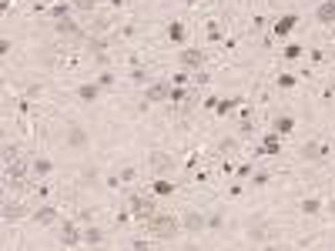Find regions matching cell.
<instances>
[{"label": "cell", "mask_w": 335, "mask_h": 251, "mask_svg": "<svg viewBox=\"0 0 335 251\" xmlns=\"http://www.w3.org/2000/svg\"><path fill=\"white\" fill-rule=\"evenodd\" d=\"M252 171H255V164H238L235 174H238V178H252Z\"/></svg>", "instance_id": "cell-34"}, {"label": "cell", "mask_w": 335, "mask_h": 251, "mask_svg": "<svg viewBox=\"0 0 335 251\" xmlns=\"http://www.w3.org/2000/svg\"><path fill=\"white\" fill-rule=\"evenodd\" d=\"M61 244H64V248H77V244H84V235H80V231L71 225V221H67L64 231H61Z\"/></svg>", "instance_id": "cell-10"}, {"label": "cell", "mask_w": 335, "mask_h": 251, "mask_svg": "<svg viewBox=\"0 0 335 251\" xmlns=\"http://www.w3.org/2000/svg\"><path fill=\"white\" fill-rule=\"evenodd\" d=\"M118 178L124 181V184H131V181L137 178V171H134V168H121V174H118Z\"/></svg>", "instance_id": "cell-33"}, {"label": "cell", "mask_w": 335, "mask_h": 251, "mask_svg": "<svg viewBox=\"0 0 335 251\" xmlns=\"http://www.w3.org/2000/svg\"><path fill=\"white\" fill-rule=\"evenodd\" d=\"M84 244H88V248L104 244V231H101V228H88V231H84Z\"/></svg>", "instance_id": "cell-21"}, {"label": "cell", "mask_w": 335, "mask_h": 251, "mask_svg": "<svg viewBox=\"0 0 335 251\" xmlns=\"http://www.w3.org/2000/svg\"><path fill=\"white\" fill-rule=\"evenodd\" d=\"M188 81H191V77H188V71H178L175 77H171V84H178V87H184Z\"/></svg>", "instance_id": "cell-35"}, {"label": "cell", "mask_w": 335, "mask_h": 251, "mask_svg": "<svg viewBox=\"0 0 335 251\" xmlns=\"http://www.w3.org/2000/svg\"><path fill=\"white\" fill-rule=\"evenodd\" d=\"M332 60H335V54H332Z\"/></svg>", "instance_id": "cell-43"}, {"label": "cell", "mask_w": 335, "mask_h": 251, "mask_svg": "<svg viewBox=\"0 0 335 251\" xmlns=\"http://www.w3.org/2000/svg\"><path fill=\"white\" fill-rule=\"evenodd\" d=\"M50 171H54V161H50V158H34V161H31V174H34V178H47Z\"/></svg>", "instance_id": "cell-15"}, {"label": "cell", "mask_w": 335, "mask_h": 251, "mask_svg": "<svg viewBox=\"0 0 335 251\" xmlns=\"http://www.w3.org/2000/svg\"><path fill=\"white\" fill-rule=\"evenodd\" d=\"M275 84H278V87H285V90H292V87L298 84V77H295V74H278V81H275Z\"/></svg>", "instance_id": "cell-29"}, {"label": "cell", "mask_w": 335, "mask_h": 251, "mask_svg": "<svg viewBox=\"0 0 335 251\" xmlns=\"http://www.w3.org/2000/svg\"><path fill=\"white\" fill-rule=\"evenodd\" d=\"M258 154H265V158H275V154H282V134H265V141H262V147H258Z\"/></svg>", "instance_id": "cell-9"}, {"label": "cell", "mask_w": 335, "mask_h": 251, "mask_svg": "<svg viewBox=\"0 0 335 251\" xmlns=\"http://www.w3.org/2000/svg\"><path fill=\"white\" fill-rule=\"evenodd\" d=\"M238 104H241V98H221V101H218V107H215V114H218V117H225V114H232Z\"/></svg>", "instance_id": "cell-19"}, {"label": "cell", "mask_w": 335, "mask_h": 251, "mask_svg": "<svg viewBox=\"0 0 335 251\" xmlns=\"http://www.w3.org/2000/svg\"><path fill=\"white\" fill-rule=\"evenodd\" d=\"M322 208H325V204H322L319 198H305V201H302V214H312V218L322 214Z\"/></svg>", "instance_id": "cell-22"}, {"label": "cell", "mask_w": 335, "mask_h": 251, "mask_svg": "<svg viewBox=\"0 0 335 251\" xmlns=\"http://www.w3.org/2000/svg\"><path fill=\"white\" fill-rule=\"evenodd\" d=\"M315 20H319V24H332V20H335V0H322V4H315Z\"/></svg>", "instance_id": "cell-11"}, {"label": "cell", "mask_w": 335, "mask_h": 251, "mask_svg": "<svg viewBox=\"0 0 335 251\" xmlns=\"http://www.w3.org/2000/svg\"><path fill=\"white\" fill-rule=\"evenodd\" d=\"M268 181H271L268 171H252V187H265Z\"/></svg>", "instance_id": "cell-28"}, {"label": "cell", "mask_w": 335, "mask_h": 251, "mask_svg": "<svg viewBox=\"0 0 335 251\" xmlns=\"http://www.w3.org/2000/svg\"><path fill=\"white\" fill-rule=\"evenodd\" d=\"M151 161L164 171V168H171V164H175V158H171V154H164V151H151Z\"/></svg>", "instance_id": "cell-27"}, {"label": "cell", "mask_w": 335, "mask_h": 251, "mask_svg": "<svg viewBox=\"0 0 335 251\" xmlns=\"http://www.w3.org/2000/svg\"><path fill=\"white\" fill-rule=\"evenodd\" d=\"M305 161H325L328 158V144H305Z\"/></svg>", "instance_id": "cell-17"}, {"label": "cell", "mask_w": 335, "mask_h": 251, "mask_svg": "<svg viewBox=\"0 0 335 251\" xmlns=\"http://www.w3.org/2000/svg\"><path fill=\"white\" fill-rule=\"evenodd\" d=\"M168 94H171V81H154V84H148V94H144V107H148V104H161V101H168Z\"/></svg>", "instance_id": "cell-4"}, {"label": "cell", "mask_w": 335, "mask_h": 251, "mask_svg": "<svg viewBox=\"0 0 335 251\" xmlns=\"http://www.w3.org/2000/svg\"><path fill=\"white\" fill-rule=\"evenodd\" d=\"M47 14L54 17V20H64V17H71V4H67V0H61V4H54Z\"/></svg>", "instance_id": "cell-23"}, {"label": "cell", "mask_w": 335, "mask_h": 251, "mask_svg": "<svg viewBox=\"0 0 335 251\" xmlns=\"http://www.w3.org/2000/svg\"><path fill=\"white\" fill-rule=\"evenodd\" d=\"M128 208H131V214H134L137 221H151L154 214H158V208H154V201L151 198H144V195H131V201H128Z\"/></svg>", "instance_id": "cell-2"}, {"label": "cell", "mask_w": 335, "mask_h": 251, "mask_svg": "<svg viewBox=\"0 0 335 251\" xmlns=\"http://www.w3.org/2000/svg\"><path fill=\"white\" fill-rule=\"evenodd\" d=\"M31 221H34L37 228H50V225H57V208H54V204H40V208L31 214Z\"/></svg>", "instance_id": "cell-6"}, {"label": "cell", "mask_w": 335, "mask_h": 251, "mask_svg": "<svg viewBox=\"0 0 335 251\" xmlns=\"http://www.w3.org/2000/svg\"><path fill=\"white\" fill-rule=\"evenodd\" d=\"M4 161H7V164L17 161V147H4Z\"/></svg>", "instance_id": "cell-37"}, {"label": "cell", "mask_w": 335, "mask_h": 251, "mask_svg": "<svg viewBox=\"0 0 335 251\" xmlns=\"http://www.w3.org/2000/svg\"><path fill=\"white\" fill-rule=\"evenodd\" d=\"M194 81H198V84H211V77H208V71H205V67H201V71L194 74Z\"/></svg>", "instance_id": "cell-39"}, {"label": "cell", "mask_w": 335, "mask_h": 251, "mask_svg": "<svg viewBox=\"0 0 335 251\" xmlns=\"http://www.w3.org/2000/svg\"><path fill=\"white\" fill-rule=\"evenodd\" d=\"M208 37H211V41H221V30H218V24H208Z\"/></svg>", "instance_id": "cell-38"}, {"label": "cell", "mask_w": 335, "mask_h": 251, "mask_svg": "<svg viewBox=\"0 0 335 251\" xmlns=\"http://www.w3.org/2000/svg\"><path fill=\"white\" fill-rule=\"evenodd\" d=\"M178 218L175 214H168V211H158L151 221H144V231H148V238H171L178 235Z\"/></svg>", "instance_id": "cell-1"}, {"label": "cell", "mask_w": 335, "mask_h": 251, "mask_svg": "<svg viewBox=\"0 0 335 251\" xmlns=\"http://www.w3.org/2000/svg\"><path fill=\"white\" fill-rule=\"evenodd\" d=\"M97 84H101L104 90H111L114 87V74L111 71H104V74H97Z\"/></svg>", "instance_id": "cell-32"}, {"label": "cell", "mask_w": 335, "mask_h": 251, "mask_svg": "<svg viewBox=\"0 0 335 251\" xmlns=\"http://www.w3.org/2000/svg\"><path fill=\"white\" fill-rule=\"evenodd\" d=\"M184 37H188V30H184V24H181V20H171V24H168V41L181 47V44H184Z\"/></svg>", "instance_id": "cell-16"}, {"label": "cell", "mask_w": 335, "mask_h": 251, "mask_svg": "<svg viewBox=\"0 0 335 251\" xmlns=\"http://www.w3.org/2000/svg\"><path fill=\"white\" fill-rule=\"evenodd\" d=\"M235 147H238V144H235L232 138H221V141H218V154H225V158H228V154H235Z\"/></svg>", "instance_id": "cell-30"}, {"label": "cell", "mask_w": 335, "mask_h": 251, "mask_svg": "<svg viewBox=\"0 0 335 251\" xmlns=\"http://www.w3.org/2000/svg\"><path fill=\"white\" fill-rule=\"evenodd\" d=\"M298 20H302V17H298V14H282L278 20L271 24V37H275V41H285L288 34H292V30H295V27H298Z\"/></svg>", "instance_id": "cell-3"}, {"label": "cell", "mask_w": 335, "mask_h": 251, "mask_svg": "<svg viewBox=\"0 0 335 251\" xmlns=\"http://www.w3.org/2000/svg\"><path fill=\"white\" fill-rule=\"evenodd\" d=\"M315 4H322V0H315Z\"/></svg>", "instance_id": "cell-42"}, {"label": "cell", "mask_w": 335, "mask_h": 251, "mask_svg": "<svg viewBox=\"0 0 335 251\" xmlns=\"http://www.w3.org/2000/svg\"><path fill=\"white\" fill-rule=\"evenodd\" d=\"M241 191H245V184H232V187H228V195H232V198H241Z\"/></svg>", "instance_id": "cell-41"}, {"label": "cell", "mask_w": 335, "mask_h": 251, "mask_svg": "<svg viewBox=\"0 0 335 251\" xmlns=\"http://www.w3.org/2000/svg\"><path fill=\"white\" fill-rule=\"evenodd\" d=\"M181 67L184 71H201V67H205V54L194 50V47H184L181 50Z\"/></svg>", "instance_id": "cell-8"}, {"label": "cell", "mask_w": 335, "mask_h": 251, "mask_svg": "<svg viewBox=\"0 0 335 251\" xmlns=\"http://www.w3.org/2000/svg\"><path fill=\"white\" fill-rule=\"evenodd\" d=\"M305 50H302V44H285L282 47V60H298Z\"/></svg>", "instance_id": "cell-24"}, {"label": "cell", "mask_w": 335, "mask_h": 251, "mask_svg": "<svg viewBox=\"0 0 335 251\" xmlns=\"http://www.w3.org/2000/svg\"><path fill=\"white\" fill-rule=\"evenodd\" d=\"M188 101V94H184V87H178V84H171V94H168V104L171 107H178V104H184Z\"/></svg>", "instance_id": "cell-25"}, {"label": "cell", "mask_w": 335, "mask_h": 251, "mask_svg": "<svg viewBox=\"0 0 335 251\" xmlns=\"http://www.w3.org/2000/svg\"><path fill=\"white\" fill-rule=\"evenodd\" d=\"M74 7H80V10H94V0H74Z\"/></svg>", "instance_id": "cell-40"}, {"label": "cell", "mask_w": 335, "mask_h": 251, "mask_svg": "<svg viewBox=\"0 0 335 251\" xmlns=\"http://www.w3.org/2000/svg\"><path fill=\"white\" fill-rule=\"evenodd\" d=\"M24 214H27V211H24V204H4V221H20V218H24Z\"/></svg>", "instance_id": "cell-20"}, {"label": "cell", "mask_w": 335, "mask_h": 251, "mask_svg": "<svg viewBox=\"0 0 335 251\" xmlns=\"http://www.w3.org/2000/svg\"><path fill=\"white\" fill-rule=\"evenodd\" d=\"M131 81H134L137 84V87H144V84H148V81H151V74H148V71H144V67H131Z\"/></svg>", "instance_id": "cell-26"}, {"label": "cell", "mask_w": 335, "mask_h": 251, "mask_svg": "<svg viewBox=\"0 0 335 251\" xmlns=\"http://www.w3.org/2000/svg\"><path fill=\"white\" fill-rule=\"evenodd\" d=\"M181 228H184V231H191V235H198V231L208 228V214H201V211H184Z\"/></svg>", "instance_id": "cell-5"}, {"label": "cell", "mask_w": 335, "mask_h": 251, "mask_svg": "<svg viewBox=\"0 0 335 251\" xmlns=\"http://www.w3.org/2000/svg\"><path fill=\"white\" fill-rule=\"evenodd\" d=\"M54 30L61 34V37H80L77 20H71V17H64V20H54Z\"/></svg>", "instance_id": "cell-12"}, {"label": "cell", "mask_w": 335, "mask_h": 251, "mask_svg": "<svg viewBox=\"0 0 335 251\" xmlns=\"http://www.w3.org/2000/svg\"><path fill=\"white\" fill-rule=\"evenodd\" d=\"M218 101H221V98H215V94H211V98H205V101H201V111H215Z\"/></svg>", "instance_id": "cell-36"}, {"label": "cell", "mask_w": 335, "mask_h": 251, "mask_svg": "<svg viewBox=\"0 0 335 251\" xmlns=\"http://www.w3.org/2000/svg\"><path fill=\"white\" fill-rule=\"evenodd\" d=\"M225 225V218H221V211H211V214H208V228H211V231H218V228Z\"/></svg>", "instance_id": "cell-31"}, {"label": "cell", "mask_w": 335, "mask_h": 251, "mask_svg": "<svg viewBox=\"0 0 335 251\" xmlns=\"http://www.w3.org/2000/svg\"><path fill=\"white\" fill-rule=\"evenodd\" d=\"M67 147H74V151H84L88 147V134L80 128H67Z\"/></svg>", "instance_id": "cell-14"}, {"label": "cell", "mask_w": 335, "mask_h": 251, "mask_svg": "<svg viewBox=\"0 0 335 251\" xmlns=\"http://www.w3.org/2000/svg\"><path fill=\"white\" fill-rule=\"evenodd\" d=\"M151 191H154L158 198H171V195H175V184H171L168 178H158V181L151 184Z\"/></svg>", "instance_id": "cell-18"}, {"label": "cell", "mask_w": 335, "mask_h": 251, "mask_svg": "<svg viewBox=\"0 0 335 251\" xmlns=\"http://www.w3.org/2000/svg\"><path fill=\"white\" fill-rule=\"evenodd\" d=\"M271 131H275V134H282V138H285V134H292V131H295V117H292V114H278V117H275V124H271Z\"/></svg>", "instance_id": "cell-13"}, {"label": "cell", "mask_w": 335, "mask_h": 251, "mask_svg": "<svg viewBox=\"0 0 335 251\" xmlns=\"http://www.w3.org/2000/svg\"><path fill=\"white\" fill-rule=\"evenodd\" d=\"M101 84L97 81H84V84H77V90H74V94H77V101H84V104H94L97 98H101Z\"/></svg>", "instance_id": "cell-7"}]
</instances>
